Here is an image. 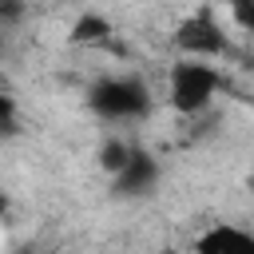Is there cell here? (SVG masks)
Segmentation results:
<instances>
[{"instance_id": "6da1fadb", "label": "cell", "mask_w": 254, "mask_h": 254, "mask_svg": "<svg viewBox=\"0 0 254 254\" xmlns=\"http://www.w3.org/2000/svg\"><path fill=\"white\" fill-rule=\"evenodd\" d=\"M87 107L99 119H107V123H139V119L151 115L155 95H151V87H147L143 75L123 71V75H103L87 91Z\"/></svg>"}, {"instance_id": "7a4b0ae2", "label": "cell", "mask_w": 254, "mask_h": 254, "mask_svg": "<svg viewBox=\"0 0 254 254\" xmlns=\"http://www.w3.org/2000/svg\"><path fill=\"white\" fill-rule=\"evenodd\" d=\"M222 87V71L206 60H175L171 75H167V95H171V107L179 115H198L214 103Z\"/></svg>"}, {"instance_id": "3957f363", "label": "cell", "mask_w": 254, "mask_h": 254, "mask_svg": "<svg viewBox=\"0 0 254 254\" xmlns=\"http://www.w3.org/2000/svg\"><path fill=\"white\" fill-rule=\"evenodd\" d=\"M175 48L183 52V60H218L230 52V40L222 32V20L210 12V8H198L190 12L187 20H179L175 28Z\"/></svg>"}, {"instance_id": "277c9868", "label": "cell", "mask_w": 254, "mask_h": 254, "mask_svg": "<svg viewBox=\"0 0 254 254\" xmlns=\"http://www.w3.org/2000/svg\"><path fill=\"white\" fill-rule=\"evenodd\" d=\"M155 183H159V159L147 155V151H139V147H135L131 159L123 163V171L111 179L115 194H127V198H143V194H151Z\"/></svg>"}, {"instance_id": "5b68a950", "label": "cell", "mask_w": 254, "mask_h": 254, "mask_svg": "<svg viewBox=\"0 0 254 254\" xmlns=\"http://www.w3.org/2000/svg\"><path fill=\"white\" fill-rule=\"evenodd\" d=\"M194 254H254V234L230 222H214L194 238Z\"/></svg>"}, {"instance_id": "8992f818", "label": "cell", "mask_w": 254, "mask_h": 254, "mask_svg": "<svg viewBox=\"0 0 254 254\" xmlns=\"http://www.w3.org/2000/svg\"><path fill=\"white\" fill-rule=\"evenodd\" d=\"M107 36H111V24L103 16H95V12L79 16L75 28H71V44H103Z\"/></svg>"}, {"instance_id": "52a82bcc", "label": "cell", "mask_w": 254, "mask_h": 254, "mask_svg": "<svg viewBox=\"0 0 254 254\" xmlns=\"http://www.w3.org/2000/svg\"><path fill=\"white\" fill-rule=\"evenodd\" d=\"M131 151H135V147H131V143H123V139H107V143H103V151H99V167L115 179V175L123 171V163L131 159Z\"/></svg>"}, {"instance_id": "ba28073f", "label": "cell", "mask_w": 254, "mask_h": 254, "mask_svg": "<svg viewBox=\"0 0 254 254\" xmlns=\"http://www.w3.org/2000/svg\"><path fill=\"white\" fill-rule=\"evenodd\" d=\"M12 135H20V107L8 91H0V143H8Z\"/></svg>"}, {"instance_id": "9c48e42d", "label": "cell", "mask_w": 254, "mask_h": 254, "mask_svg": "<svg viewBox=\"0 0 254 254\" xmlns=\"http://www.w3.org/2000/svg\"><path fill=\"white\" fill-rule=\"evenodd\" d=\"M159 254H183V250H159Z\"/></svg>"}, {"instance_id": "30bf717a", "label": "cell", "mask_w": 254, "mask_h": 254, "mask_svg": "<svg viewBox=\"0 0 254 254\" xmlns=\"http://www.w3.org/2000/svg\"><path fill=\"white\" fill-rule=\"evenodd\" d=\"M0 218H4V198H0Z\"/></svg>"}]
</instances>
